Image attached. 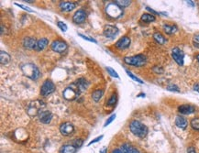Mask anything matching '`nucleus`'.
Listing matches in <instances>:
<instances>
[{
	"mask_svg": "<svg viewBox=\"0 0 199 153\" xmlns=\"http://www.w3.org/2000/svg\"><path fill=\"white\" fill-rule=\"evenodd\" d=\"M129 129L135 136L141 138H145L148 134V128L138 120H133L129 124Z\"/></svg>",
	"mask_w": 199,
	"mask_h": 153,
	"instance_id": "f257e3e1",
	"label": "nucleus"
},
{
	"mask_svg": "<svg viewBox=\"0 0 199 153\" xmlns=\"http://www.w3.org/2000/svg\"><path fill=\"white\" fill-rule=\"evenodd\" d=\"M21 70H22L23 74L31 80H37L41 75V73H40V70L38 69V67L32 63L23 64L21 66Z\"/></svg>",
	"mask_w": 199,
	"mask_h": 153,
	"instance_id": "f03ea898",
	"label": "nucleus"
},
{
	"mask_svg": "<svg viewBox=\"0 0 199 153\" xmlns=\"http://www.w3.org/2000/svg\"><path fill=\"white\" fill-rule=\"evenodd\" d=\"M124 62L125 63L132 66H143L147 63V57L143 54H139L136 56H132V57H125L124 58Z\"/></svg>",
	"mask_w": 199,
	"mask_h": 153,
	"instance_id": "7ed1b4c3",
	"label": "nucleus"
},
{
	"mask_svg": "<svg viewBox=\"0 0 199 153\" xmlns=\"http://www.w3.org/2000/svg\"><path fill=\"white\" fill-rule=\"evenodd\" d=\"M42 107H44L43 102H41L40 100H37V101L29 103V105L27 107V112L30 116H39V113L41 112V109Z\"/></svg>",
	"mask_w": 199,
	"mask_h": 153,
	"instance_id": "20e7f679",
	"label": "nucleus"
},
{
	"mask_svg": "<svg viewBox=\"0 0 199 153\" xmlns=\"http://www.w3.org/2000/svg\"><path fill=\"white\" fill-rule=\"evenodd\" d=\"M106 12L112 18H118L123 14L122 8L119 6H118L116 3L108 4L106 8Z\"/></svg>",
	"mask_w": 199,
	"mask_h": 153,
	"instance_id": "39448f33",
	"label": "nucleus"
},
{
	"mask_svg": "<svg viewBox=\"0 0 199 153\" xmlns=\"http://www.w3.org/2000/svg\"><path fill=\"white\" fill-rule=\"evenodd\" d=\"M80 94V92H79V90L77 89V87H76V85L74 83L73 85H71V86H69V87H67L66 88L64 91H63V97L66 99V100H75L76 97H77V96Z\"/></svg>",
	"mask_w": 199,
	"mask_h": 153,
	"instance_id": "423d86ee",
	"label": "nucleus"
},
{
	"mask_svg": "<svg viewBox=\"0 0 199 153\" xmlns=\"http://www.w3.org/2000/svg\"><path fill=\"white\" fill-rule=\"evenodd\" d=\"M55 91V85L51 80H46L41 88V94L42 96H48L49 95L52 94Z\"/></svg>",
	"mask_w": 199,
	"mask_h": 153,
	"instance_id": "0eeeda50",
	"label": "nucleus"
},
{
	"mask_svg": "<svg viewBox=\"0 0 199 153\" xmlns=\"http://www.w3.org/2000/svg\"><path fill=\"white\" fill-rule=\"evenodd\" d=\"M68 45L66 44V42L60 41V40H56L54 41H52V43L51 44V48L53 51L58 52V53H62L64 52L66 50H67Z\"/></svg>",
	"mask_w": 199,
	"mask_h": 153,
	"instance_id": "6e6552de",
	"label": "nucleus"
},
{
	"mask_svg": "<svg viewBox=\"0 0 199 153\" xmlns=\"http://www.w3.org/2000/svg\"><path fill=\"white\" fill-rule=\"evenodd\" d=\"M75 127L70 122H64L60 127V132L62 136H70L74 133Z\"/></svg>",
	"mask_w": 199,
	"mask_h": 153,
	"instance_id": "1a4fd4ad",
	"label": "nucleus"
},
{
	"mask_svg": "<svg viewBox=\"0 0 199 153\" xmlns=\"http://www.w3.org/2000/svg\"><path fill=\"white\" fill-rule=\"evenodd\" d=\"M105 37L108 38V39H113L115 38L118 34V28L115 26H111V25H107L104 28V31H103Z\"/></svg>",
	"mask_w": 199,
	"mask_h": 153,
	"instance_id": "9d476101",
	"label": "nucleus"
},
{
	"mask_svg": "<svg viewBox=\"0 0 199 153\" xmlns=\"http://www.w3.org/2000/svg\"><path fill=\"white\" fill-rule=\"evenodd\" d=\"M172 57L175 60V63L179 65L184 64V54L179 48H174L172 50Z\"/></svg>",
	"mask_w": 199,
	"mask_h": 153,
	"instance_id": "9b49d317",
	"label": "nucleus"
},
{
	"mask_svg": "<svg viewBox=\"0 0 199 153\" xmlns=\"http://www.w3.org/2000/svg\"><path fill=\"white\" fill-rule=\"evenodd\" d=\"M86 13L84 9H78L73 16V21L75 24H82L86 19Z\"/></svg>",
	"mask_w": 199,
	"mask_h": 153,
	"instance_id": "f8f14e48",
	"label": "nucleus"
},
{
	"mask_svg": "<svg viewBox=\"0 0 199 153\" xmlns=\"http://www.w3.org/2000/svg\"><path fill=\"white\" fill-rule=\"evenodd\" d=\"M130 42H131V41H130V39H129V37L124 36V37H122L121 39H119V40L116 42V45H115V46H116L118 49H119V50H125V49H127V48L129 47Z\"/></svg>",
	"mask_w": 199,
	"mask_h": 153,
	"instance_id": "ddd939ff",
	"label": "nucleus"
},
{
	"mask_svg": "<svg viewBox=\"0 0 199 153\" xmlns=\"http://www.w3.org/2000/svg\"><path fill=\"white\" fill-rule=\"evenodd\" d=\"M40 121L43 124H49L52 119V114L50 111H41L39 113Z\"/></svg>",
	"mask_w": 199,
	"mask_h": 153,
	"instance_id": "4468645a",
	"label": "nucleus"
},
{
	"mask_svg": "<svg viewBox=\"0 0 199 153\" xmlns=\"http://www.w3.org/2000/svg\"><path fill=\"white\" fill-rule=\"evenodd\" d=\"M37 41L34 38H31V37H27L24 39L23 41V46L28 49V50H33V49H36L37 46Z\"/></svg>",
	"mask_w": 199,
	"mask_h": 153,
	"instance_id": "2eb2a0df",
	"label": "nucleus"
},
{
	"mask_svg": "<svg viewBox=\"0 0 199 153\" xmlns=\"http://www.w3.org/2000/svg\"><path fill=\"white\" fill-rule=\"evenodd\" d=\"M76 7V4L74 2H68V1H62L60 3V8L61 11L64 12H70L73 9H75Z\"/></svg>",
	"mask_w": 199,
	"mask_h": 153,
	"instance_id": "dca6fc26",
	"label": "nucleus"
},
{
	"mask_svg": "<svg viewBox=\"0 0 199 153\" xmlns=\"http://www.w3.org/2000/svg\"><path fill=\"white\" fill-rule=\"evenodd\" d=\"M178 111L183 115H189L194 113L195 111V108L191 105H182L178 107Z\"/></svg>",
	"mask_w": 199,
	"mask_h": 153,
	"instance_id": "f3484780",
	"label": "nucleus"
},
{
	"mask_svg": "<svg viewBox=\"0 0 199 153\" xmlns=\"http://www.w3.org/2000/svg\"><path fill=\"white\" fill-rule=\"evenodd\" d=\"M175 125L181 129H185L188 125V122L184 117L179 116H176L175 118Z\"/></svg>",
	"mask_w": 199,
	"mask_h": 153,
	"instance_id": "a211bd4d",
	"label": "nucleus"
},
{
	"mask_svg": "<svg viewBox=\"0 0 199 153\" xmlns=\"http://www.w3.org/2000/svg\"><path fill=\"white\" fill-rule=\"evenodd\" d=\"M121 149L124 153H140V151L136 148H134L133 146H131L130 144H128V143L123 144L121 147Z\"/></svg>",
	"mask_w": 199,
	"mask_h": 153,
	"instance_id": "6ab92c4d",
	"label": "nucleus"
},
{
	"mask_svg": "<svg viewBox=\"0 0 199 153\" xmlns=\"http://www.w3.org/2000/svg\"><path fill=\"white\" fill-rule=\"evenodd\" d=\"M77 148L74 145H63L61 149L60 153H75Z\"/></svg>",
	"mask_w": 199,
	"mask_h": 153,
	"instance_id": "aec40b11",
	"label": "nucleus"
},
{
	"mask_svg": "<svg viewBox=\"0 0 199 153\" xmlns=\"http://www.w3.org/2000/svg\"><path fill=\"white\" fill-rule=\"evenodd\" d=\"M0 60H0L1 64L4 65V64H8L10 62L11 57H10V55L8 52L1 50V51H0Z\"/></svg>",
	"mask_w": 199,
	"mask_h": 153,
	"instance_id": "412c9836",
	"label": "nucleus"
},
{
	"mask_svg": "<svg viewBox=\"0 0 199 153\" xmlns=\"http://www.w3.org/2000/svg\"><path fill=\"white\" fill-rule=\"evenodd\" d=\"M48 44H49V41H48L46 38H42V39H41V40L38 41L37 46H36V49H35V50H38V51L42 50H44V49L48 46Z\"/></svg>",
	"mask_w": 199,
	"mask_h": 153,
	"instance_id": "4be33fe9",
	"label": "nucleus"
},
{
	"mask_svg": "<svg viewBox=\"0 0 199 153\" xmlns=\"http://www.w3.org/2000/svg\"><path fill=\"white\" fill-rule=\"evenodd\" d=\"M163 29L164 31L166 32L167 34L171 35V34H174L177 31V26L176 25H168V24H164L163 25Z\"/></svg>",
	"mask_w": 199,
	"mask_h": 153,
	"instance_id": "5701e85b",
	"label": "nucleus"
},
{
	"mask_svg": "<svg viewBox=\"0 0 199 153\" xmlns=\"http://www.w3.org/2000/svg\"><path fill=\"white\" fill-rule=\"evenodd\" d=\"M75 84L76 85L77 89L79 90V92L81 93V92H83V91H85V90L86 89V87H87V85H88V83H87L85 79L81 78V79H79L76 83H75Z\"/></svg>",
	"mask_w": 199,
	"mask_h": 153,
	"instance_id": "b1692460",
	"label": "nucleus"
},
{
	"mask_svg": "<svg viewBox=\"0 0 199 153\" xmlns=\"http://www.w3.org/2000/svg\"><path fill=\"white\" fill-rule=\"evenodd\" d=\"M153 39L155 40L156 42H158L161 45L164 44L165 41H166V39H165V37L161 33H160V32H155L153 34Z\"/></svg>",
	"mask_w": 199,
	"mask_h": 153,
	"instance_id": "393cba45",
	"label": "nucleus"
},
{
	"mask_svg": "<svg viewBox=\"0 0 199 153\" xmlns=\"http://www.w3.org/2000/svg\"><path fill=\"white\" fill-rule=\"evenodd\" d=\"M103 94H104L103 90H100V89H97V90H95V91L94 92V93L92 94V97H93L94 101H95V102H98L99 100H100V99L102 98V96H103Z\"/></svg>",
	"mask_w": 199,
	"mask_h": 153,
	"instance_id": "a878e982",
	"label": "nucleus"
},
{
	"mask_svg": "<svg viewBox=\"0 0 199 153\" xmlns=\"http://www.w3.org/2000/svg\"><path fill=\"white\" fill-rule=\"evenodd\" d=\"M141 21L145 22V23H150V22H153L155 21V17L151 14H148V13H145L141 16Z\"/></svg>",
	"mask_w": 199,
	"mask_h": 153,
	"instance_id": "bb28decb",
	"label": "nucleus"
},
{
	"mask_svg": "<svg viewBox=\"0 0 199 153\" xmlns=\"http://www.w3.org/2000/svg\"><path fill=\"white\" fill-rule=\"evenodd\" d=\"M118 6H119L121 8H127L130 5L131 1H129V0H118V1L115 2Z\"/></svg>",
	"mask_w": 199,
	"mask_h": 153,
	"instance_id": "cd10ccee",
	"label": "nucleus"
},
{
	"mask_svg": "<svg viewBox=\"0 0 199 153\" xmlns=\"http://www.w3.org/2000/svg\"><path fill=\"white\" fill-rule=\"evenodd\" d=\"M191 127H192L194 130L199 131V118H198V117L193 118V119L191 120Z\"/></svg>",
	"mask_w": 199,
	"mask_h": 153,
	"instance_id": "c85d7f7f",
	"label": "nucleus"
},
{
	"mask_svg": "<svg viewBox=\"0 0 199 153\" xmlns=\"http://www.w3.org/2000/svg\"><path fill=\"white\" fill-rule=\"evenodd\" d=\"M126 73H128V76H129L130 78H132V79H133L134 81H136V82H138V83H141V84H142V83H144L142 80H141V79H140V78H138L137 76H135V75H134L133 73H130L129 71L126 70Z\"/></svg>",
	"mask_w": 199,
	"mask_h": 153,
	"instance_id": "c756f323",
	"label": "nucleus"
},
{
	"mask_svg": "<svg viewBox=\"0 0 199 153\" xmlns=\"http://www.w3.org/2000/svg\"><path fill=\"white\" fill-rule=\"evenodd\" d=\"M107 71L108 72V73H109L111 76H113V77H115V78H119L118 73H117L113 68H111V67H107Z\"/></svg>",
	"mask_w": 199,
	"mask_h": 153,
	"instance_id": "7c9ffc66",
	"label": "nucleus"
},
{
	"mask_svg": "<svg viewBox=\"0 0 199 153\" xmlns=\"http://www.w3.org/2000/svg\"><path fill=\"white\" fill-rule=\"evenodd\" d=\"M57 25H58V27L61 28V31H63V32L67 31V26H66V24H65L64 22H62V21H58V22H57Z\"/></svg>",
	"mask_w": 199,
	"mask_h": 153,
	"instance_id": "2f4dec72",
	"label": "nucleus"
},
{
	"mask_svg": "<svg viewBox=\"0 0 199 153\" xmlns=\"http://www.w3.org/2000/svg\"><path fill=\"white\" fill-rule=\"evenodd\" d=\"M116 102H117V96H116L115 94H113V95L111 96V97L109 98V100L108 101V105H109V106H114V105L116 104Z\"/></svg>",
	"mask_w": 199,
	"mask_h": 153,
	"instance_id": "473e14b6",
	"label": "nucleus"
},
{
	"mask_svg": "<svg viewBox=\"0 0 199 153\" xmlns=\"http://www.w3.org/2000/svg\"><path fill=\"white\" fill-rule=\"evenodd\" d=\"M83 143H84V141H83V139H75V141H74V146L76 148H81L82 147V145H83Z\"/></svg>",
	"mask_w": 199,
	"mask_h": 153,
	"instance_id": "72a5a7b5",
	"label": "nucleus"
},
{
	"mask_svg": "<svg viewBox=\"0 0 199 153\" xmlns=\"http://www.w3.org/2000/svg\"><path fill=\"white\" fill-rule=\"evenodd\" d=\"M15 5H16L17 7H18V8H22V9L26 10V11H28V12H33V10H32V9H30L29 8H28V7H26V6H24V5L18 4V3H15Z\"/></svg>",
	"mask_w": 199,
	"mask_h": 153,
	"instance_id": "f704fd0d",
	"label": "nucleus"
},
{
	"mask_svg": "<svg viewBox=\"0 0 199 153\" xmlns=\"http://www.w3.org/2000/svg\"><path fill=\"white\" fill-rule=\"evenodd\" d=\"M115 118H116V115H112L111 116H109V117L108 118V120L106 121V123H105L104 127H107L108 125H109V124L111 123V122H112V121H113Z\"/></svg>",
	"mask_w": 199,
	"mask_h": 153,
	"instance_id": "c9c22d12",
	"label": "nucleus"
},
{
	"mask_svg": "<svg viewBox=\"0 0 199 153\" xmlns=\"http://www.w3.org/2000/svg\"><path fill=\"white\" fill-rule=\"evenodd\" d=\"M81 38H83L84 40H85V41H91V42H94V43H96V41L95 40H94V39H92V38H89V37H87V36H85V35H83V34H78Z\"/></svg>",
	"mask_w": 199,
	"mask_h": 153,
	"instance_id": "e433bc0d",
	"label": "nucleus"
},
{
	"mask_svg": "<svg viewBox=\"0 0 199 153\" xmlns=\"http://www.w3.org/2000/svg\"><path fill=\"white\" fill-rule=\"evenodd\" d=\"M102 138H103V136H102V135L99 136V137H97V138H94L92 141H90V142L88 143V146H90V145H92V144H94V143H96V142H98V141H100Z\"/></svg>",
	"mask_w": 199,
	"mask_h": 153,
	"instance_id": "4c0bfd02",
	"label": "nucleus"
},
{
	"mask_svg": "<svg viewBox=\"0 0 199 153\" xmlns=\"http://www.w3.org/2000/svg\"><path fill=\"white\" fill-rule=\"evenodd\" d=\"M167 89L169 91H176V92H179V88L175 85V84H170L167 86Z\"/></svg>",
	"mask_w": 199,
	"mask_h": 153,
	"instance_id": "58836bf2",
	"label": "nucleus"
},
{
	"mask_svg": "<svg viewBox=\"0 0 199 153\" xmlns=\"http://www.w3.org/2000/svg\"><path fill=\"white\" fill-rule=\"evenodd\" d=\"M152 70H153V72H155L156 73H163V69H162L161 67H153Z\"/></svg>",
	"mask_w": 199,
	"mask_h": 153,
	"instance_id": "ea45409f",
	"label": "nucleus"
},
{
	"mask_svg": "<svg viewBox=\"0 0 199 153\" xmlns=\"http://www.w3.org/2000/svg\"><path fill=\"white\" fill-rule=\"evenodd\" d=\"M187 153H196L195 151V148L194 147H189L187 148Z\"/></svg>",
	"mask_w": 199,
	"mask_h": 153,
	"instance_id": "a19ab883",
	"label": "nucleus"
},
{
	"mask_svg": "<svg viewBox=\"0 0 199 153\" xmlns=\"http://www.w3.org/2000/svg\"><path fill=\"white\" fill-rule=\"evenodd\" d=\"M146 9H147L148 11L151 12V13H152V14H154V15H159V14H160L159 12H156L155 10H153L152 8H149V7H147V8H146Z\"/></svg>",
	"mask_w": 199,
	"mask_h": 153,
	"instance_id": "79ce46f5",
	"label": "nucleus"
},
{
	"mask_svg": "<svg viewBox=\"0 0 199 153\" xmlns=\"http://www.w3.org/2000/svg\"><path fill=\"white\" fill-rule=\"evenodd\" d=\"M111 153H124L123 151H122V149L121 148H115V149H113L112 150V152Z\"/></svg>",
	"mask_w": 199,
	"mask_h": 153,
	"instance_id": "37998d69",
	"label": "nucleus"
},
{
	"mask_svg": "<svg viewBox=\"0 0 199 153\" xmlns=\"http://www.w3.org/2000/svg\"><path fill=\"white\" fill-rule=\"evenodd\" d=\"M194 90L196 91V92H198V93H199V83H194Z\"/></svg>",
	"mask_w": 199,
	"mask_h": 153,
	"instance_id": "c03bdc74",
	"label": "nucleus"
},
{
	"mask_svg": "<svg viewBox=\"0 0 199 153\" xmlns=\"http://www.w3.org/2000/svg\"><path fill=\"white\" fill-rule=\"evenodd\" d=\"M107 150H108L107 148H103L102 149H100V151H99V152H100V153H107Z\"/></svg>",
	"mask_w": 199,
	"mask_h": 153,
	"instance_id": "a18cd8bd",
	"label": "nucleus"
},
{
	"mask_svg": "<svg viewBox=\"0 0 199 153\" xmlns=\"http://www.w3.org/2000/svg\"><path fill=\"white\" fill-rule=\"evenodd\" d=\"M187 2V4L189 5V6H191V7H194V1H186Z\"/></svg>",
	"mask_w": 199,
	"mask_h": 153,
	"instance_id": "49530a36",
	"label": "nucleus"
},
{
	"mask_svg": "<svg viewBox=\"0 0 199 153\" xmlns=\"http://www.w3.org/2000/svg\"><path fill=\"white\" fill-rule=\"evenodd\" d=\"M194 41H197V42H199V35H196V36L194 37Z\"/></svg>",
	"mask_w": 199,
	"mask_h": 153,
	"instance_id": "de8ad7c7",
	"label": "nucleus"
},
{
	"mask_svg": "<svg viewBox=\"0 0 199 153\" xmlns=\"http://www.w3.org/2000/svg\"><path fill=\"white\" fill-rule=\"evenodd\" d=\"M196 59H197V60H198V63H199V54H197V55H196Z\"/></svg>",
	"mask_w": 199,
	"mask_h": 153,
	"instance_id": "09e8293b",
	"label": "nucleus"
},
{
	"mask_svg": "<svg viewBox=\"0 0 199 153\" xmlns=\"http://www.w3.org/2000/svg\"><path fill=\"white\" fill-rule=\"evenodd\" d=\"M138 96H145V95H144V94H141V95H139Z\"/></svg>",
	"mask_w": 199,
	"mask_h": 153,
	"instance_id": "8fccbe9b",
	"label": "nucleus"
}]
</instances>
